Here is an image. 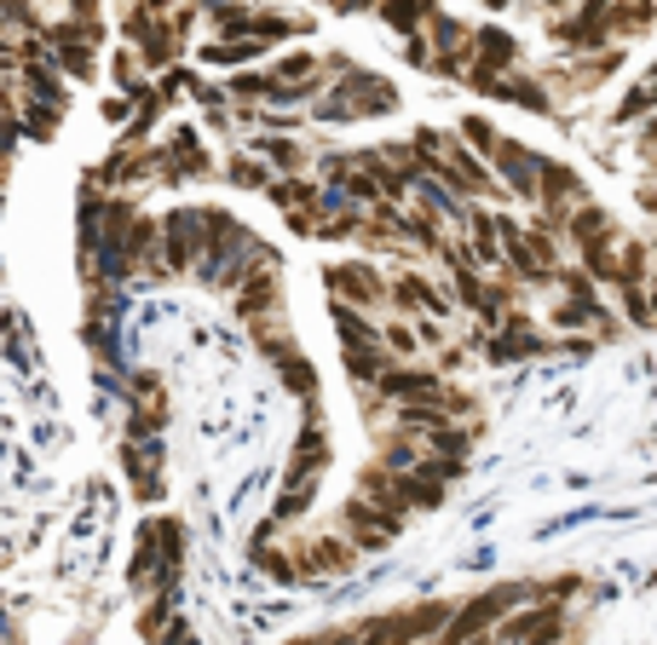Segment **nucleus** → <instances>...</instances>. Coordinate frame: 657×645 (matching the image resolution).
Masks as SVG:
<instances>
[{
    "label": "nucleus",
    "mask_w": 657,
    "mask_h": 645,
    "mask_svg": "<svg viewBox=\"0 0 657 645\" xmlns=\"http://www.w3.org/2000/svg\"><path fill=\"white\" fill-rule=\"evenodd\" d=\"M208 260V219L202 208H180L162 219V266L168 271H202Z\"/></svg>",
    "instance_id": "1"
},
{
    "label": "nucleus",
    "mask_w": 657,
    "mask_h": 645,
    "mask_svg": "<svg viewBox=\"0 0 657 645\" xmlns=\"http://www.w3.org/2000/svg\"><path fill=\"white\" fill-rule=\"evenodd\" d=\"M485 162H491V173L502 179V191H508V196H519V202H542V157H530L519 139L502 133Z\"/></svg>",
    "instance_id": "2"
},
{
    "label": "nucleus",
    "mask_w": 657,
    "mask_h": 645,
    "mask_svg": "<svg viewBox=\"0 0 657 645\" xmlns=\"http://www.w3.org/2000/svg\"><path fill=\"white\" fill-rule=\"evenodd\" d=\"M328 289H335V300L358 305V312H381V305H392V282L375 271L369 260H352V266H328Z\"/></svg>",
    "instance_id": "3"
},
{
    "label": "nucleus",
    "mask_w": 657,
    "mask_h": 645,
    "mask_svg": "<svg viewBox=\"0 0 657 645\" xmlns=\"http://www.w3.org/2000/svg\"><path fill=\"white\" fill-rule=\"evenodd\" d=\"M341 519H346V541H352V548H358V553H381L387 548V541L403 530V513H392V507H375V502H346V513H341Z\"/></svg>",
    "instance_id": "4"
},
{
    "label": "nucleus",
    "mask_w": 657,
    "mask_h": 645,
    "mask_svg": "<svg viewBox=\"0 0 657 645\" xmlns=\"http://www.w3.org/2000/svg\"><path fill=\"white\" fill-rule=\"evenodd\" d=\"M328 93H335L352 116H392V110H398V93H392V82H387V75H369V69H352V75H341V82L328 87Z\"/></svg>",
    "instance_id": "5"
},
{
    "label": "nucleus",
    "mask_w": 657,
    "mask_h": 645,
    "mask_svg": "<svg viewBox=\"0 0 657 645\" xmlns=\"http://www.w3.org/2000/svg\"><path fill=\"white\" fill-rule=\"evenodd\" d=\"M392 305L403 318H433V323H444L450 318V294L439 289V282H427V277H416V271H403V277H392Z\"/></svg>",
    "instance_id": "6"
},
{
    "label": "nucleus",
    "mask_w": 657,
    "mask_h": 645,
    "mask_svg": "<svg viewBox=\"0 0 657 645\" xmlns=\"http://www.w3.org/2000/svg\"><path fill=\"white\" fill-rule=\"evenodd\" d=\"M560 639V611L542 605V611H514L508 623L496 628V645H553Z\"/></svg>",
    "instance_id": "7"
},
{
    "label": "nucleus",
    "mask_w": 657,
    "mask_h": 645,
    "mask_svg": "<svg viewBox=\"0 0 657 645\" xmlns=\"http://www.w3.org/2000/svg\"><path fill=\"white\" fill-rule=\"evenodd\" d=\"M416 208L433 214L439 225H467L473 219V202H462L456 191H444L439 179H421V185H416Z\"/></svg>",
    "instance_id": "8"
},
{
    "label": "nucleus",
    "mask_w": 657,
    "mask_h": 645,
    "mask_svg": "<svg viewBox=\"0 0 657 645\" xmlns=\"http://www.w3.org/2000/svg\"><path fill=\"white\" fill-rule=\"evenodd\" d=\"M542 352V334L530 329V318H508V329L491 341V364H519V357H537Z\"/></svg>",
    "instance_id": "9"
},
{
    "label": "nucleus",
    "mask_w": 657,
    "mask_h": 645,
    "mask_svg": "<svg viewBox=\"0 0 657 645\" xmlns=\"http://www.w3.org/2000/svg\"><path fill=\"white\" fill-rule=\"evenodd\" d=\"M283 214H323V185H312L306 173L300 179H271V191H266Z\"/></svg>",
    "instance_id": "10"
},
{
    "label": "nucleus",
    "mask_w": 657,
    "mask_h": 645,
    "mask_svg": "<svg viewBox=\"0 0 657 645\" xmlns=\"http://www.w3.org/2000/svg\"><path fill=\"white\" fill-rule=\"evenodd\" d=\"M306 559H300V577H317V571H352V541H335V536H317V541H306L300 548Z\"/></svg>",
    "instance_id": "11"
},
{
    "label": "nucleus",
    "mask_w": 657,
    "mask_h": 645,
    "mask_svg": "<svg viewBox=\"0 0 657 645\" xmlns=\"http://www.w3.org/2000/svg\"><path fill=\"white\" fill-rule=\"evenodd\" d=\"M237 318L243 323H260L266 312H271V305H277V271H260V277H248L243 282V289H237Z\"/></svg>",
    "instance_id": "12"
},
{
    "label": "nucleus",
    "mask_w": 657,
    "mask_h": 645,
    "mask_svg": "<svg viewBox=\"0 0 657 645\" xmlns=\"http://www.w3.org/2000/svg\"><path fill=\"white\" fill-rule=\"evenodd\" d=\"M589 323H600L605 334H612V312H605V305L600 300H560V305H553V329H589Z\"/></svg>",
    "instance_id": "13"
},
{
    "label": "nucleus",
    "mask_w": 657,
    "mask_h": 645,
    "mask_svg": "<svg viewBox=\"0 0 657 645\" xmlns=\"http://www.w3.org/2000/svg\"><path fill=\"white\" fill-rule=\"evenodd\" d=\"M335 329H341L346 346H387L381 329L369 323V312H358V305H346V300H335Z\"/></svg>",
    "instance_id": "14"
},
{
    "label": "nucleus",
    "mask_w": 657,
    "mask_h": 645,
    "mask_svg": "<svg viewBox=\"0 0 657 645\" xmlns=\"http://www.w3.org/2000/svg\"><path fill=\"white\" fill-rule=\"evenodd\" d=\"M496 98H514L519 110H530V116H553V98L530 82V75H508V82L496 87Z\"/></svg>",
    "instance_id": "15"
},
{
    "label": "nucleus",
    "mask_w": 657,
    "mask_h": 645,
    "mask_svg": "<svg viewBox=\"0 0 657 645\" xmlns=\"http://www.w3.org/2000/svg\"><path fill=\"white\" fill-rule=\"evenodd\" d=\"M266 53V41H208L202 46V64H219V69H231V64H255Z\"/></svg>",
    "instance_id": "16"
},
{
    "label": "nucleus",
    "mask_w": 657,
    "mask_h": 645,
    "mask_svg": "<svg viewBox=\"0 0 657 645\" xmlns=\"http://www.w3.org/2000/svg\"><path fill=\"white\" fill-rule=\"evenodd\" d=\"M646 243H623V254H617V289H651L646 282Z\"/></svg>",
    "instance_id": "17"
},
{
    "label": "nucleus",
    "mask_w": 657,
    "mask_h": 645,
    "mask_svg": "<svg viewBox=\"0 0 657 645\" xmlns=\"http://www.w3.org/2000/svg\"><path fill=\"white\" fill-rule=\"evenodd\" d=\"M381 341H387V352H392V364H416V352H421L416 323H387V329H381Z\"/></svg>",
    "instance_id": "18"
},
{
    "label": "nucleus",
    "mask_w": 657,
    "mask_h": 645,
    "mask_svg": "<svg viewBox=\"0 0 657 645\" xmlns=\"http://www.w3.org/2000/svg\"><path fill=\"white\" fill-rule=\"evenodd\" d=\"M553 282H560V294H566V300H600L594 277H589L583 266H560V271H553Z\"/></svg>",
    "instance_id": "19"
},
{
    "label": "nucleus",
    "mask_w": 657,
    "mask_h": 645,
    "mask_svg": "<svg viewBox=\"0 0 657 645\" xmlns=\"http://www.w3.org/2000/svg\"><path fill=\"white\" fill-rule=\"evenodd\" d=\"M617 300H623V318L635 323V329H651V323H657V312H651V289H617Z\"/></svg>",
    "instance_id": "20"
},
{
    "label": "nucleus",
    "mask_w": 657,
    "mask_h": 645,
    "mask_svg": "<svg viewBox=\"0 0 657 645\" xmlns=\"http://www.w3.org/2000/svg\"><path fill=\"white\" fill-rule=\"evenodd\" d=\"M312 507V484H289L283 496H277V513H271V525H289V519H300V513Z\"/></svg>",
    "instance_id": "21"
},
{
    "label": "nucleus",
    "mask_w": 657,
    "mask_h": 645,
    "mask_svg": "<svg viewBox=\"0 0 657 645\" xmlns=\"http://www.w3.org/2000/svg\"><path fill=\"white\" fill-rule=\"evenodd\" d=\"M260 157H271L277 168H283V179H300V144H289V139H260Z\"/></svg>",
    "instance_id": "22"
},
{
    "label": "nucleus",
    "mask_w": 657,
    "mask_h": 645,
    "mask_svg": "<svg viewBox=\"0 0 657 645\" xmlns=\"http://www.w3.org/2000/svg\"><path fill=\"white\" fill-rule=\"evenodd\" d=\"M485 289H491V282L478 277V271H462V277H450V294H456V300L467 305L473 318H478V305H485Z\"/></svg>",
    "instance_id": "23"
},
{
    "label": "nucleus",
    "mask_w": 657,
    "mask_h": 645,
    "mask_svg": "<svg viewBox=\"0 0 657 645\" xmlns=\"http://www.w3.org/2000/svg\"><path fill=\"white\" fill-rule=\"evenodd\" d=\"M225 93H231V98H243V105H260V98L271 105V75H237V82L225 87Z\"/></svg>",
    "instance_id": "24"
},
{
    "label": "nucleus",
    "mask_w": 657,
    "mask_h": 645,
    "mask_svg": "<svg viewBox=\"0 0 657 645\" xmlns=\"http://www.w3.org/2000/svg\"><path fill=\"white\" fill-rule=\"evenodd\" d=\"M462 133H467V144H473V157H491V150H496V139H502L485 116H467V121H462Z\"/></svg>",
    "instance_id": "25"
},
{
    "label": "nucleus",
    "mask_w": 657,
    "mask_h": 645,
    "mask_svg": "<svg viewBox=\"0 0 657 645\" xmlns=\"http://www.w3.org/2000/svg\"><path fill=\"white\" fill-rule=\"evenodd\" d=\"M283 380H289V393H300V398L317 393V375H312L306 357H289V364H283Z\"/></svg>",
    "instance_id": "26"
},
{
    "label": "nucleus",
    "mask_w": 657,
    "mask_h": 645,
    "mask_svg": "<svg viewBox=\"0 0 657 645\" xmlns=\"http://www.w3.org/2000/svg\"><path fill=\"white\" fill-rule=\"evenodd\" d=\"M231 179H237V185H255V191H271L266 168H260V162H248V157H237V162H231Z\"/></svg>",
    "instance_id": "27"
},
{
    "label": "nucleus",
    "mask_w": 657,
    "mask_h": 645,
    "mask_svg": "<svg viewBox=\"0 0 657 645\" xmlns=\"http://www.w3.org/2000/svg\"><path fill=\"white\" fill-rule=\"evenodd\" d=\"M133 75H139L133 53H116V82H121V87H128V93H139V87H133Z\"/></svg>",
    "instance_id": "28"
},
{
    "label": "nucleus",
    "mask_w": 657,
    "mask_h": 645,
    "mask_svg": "<svg viewBox=\"0 0 657 645\" xmlns=\"http://www.w3.org/2000/svg\"><path fill=\"white\" fill-rule=\"evenodd\" d=\"M416 334H421V346H444V323H433V318H421ZM444 352H450V346H444Z\"/></svg>",
    "instance_id": "29"
},
{
    "label": "nucleus",
    "mask_w": 657,
    "mask_h": 645,
    "mask_svg": "<svg viewBox=\"0 0 657 645\" xmlns=\"http://www.w3.org/2000/svg\"><path fill=\"white\" fill-rule=\"evenodd\" d=\"M162 645H196V634H191V628H168Z\"/></svg>",
    "instance_id": "30"
},
{
    "label": "nucleus",
    "mask_w": 657,
    "mask_h": 645,
    "mask_svg": "<svg viewBox=\"0 0 657 645\" xmlns=\"http://www.w3.org/2000/svg\"><path fill=\"white\" fill-rule=\"evenodd\" d=\"M328 645H358V628H335V634H328Z\"/></svg>",
    "instance_id": "31"
},
{
    "label": "nucleus",
    "mask_w": 657,
    "mask_h": 645,
    "mask_svg": "<svg viewBox=\"0 0 657 645\" xmlns=\"http://www.w3.org/2000/svg\"><path fill=\"white\" fill-rule=\"evenodd\" d=\"M651 312H657V277H651Z\"/></svg>",
    "instance_id": "32"
},
{
    "label": "nucleus",
    "mask_w": 657,
    "mask_h": 645,
    "mask_svg": "<svg viewBox=\"0 0 657 645\" xmlns=\"http://www.w3.org/2000/svg\"><path fill=\"white\" fill-rule=\"evenodd\" d=\"M651 254H657V237H651Z\"/></svg>",
    "instance_id": "33"
}]
</instances>
